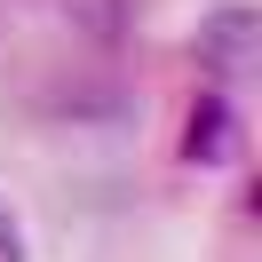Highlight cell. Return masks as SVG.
<instances>
[{
	"mask_svg": "<svg viewBox=\"0 0 262 262\" xmlns=\"http://www.w3.org/2000/svg\"><path fill=\"white\" fill-rule=\"evenodd\" d=\"M254 48H262V16L246 8V0H230V8H214V16H207V24L191 32V56H199L207 72H223V80L254 64Z\"/></svg>",
	"mask_w": 262,
	"mask_h": 262,
	"instance_id": "obj_1",
	"label": "cell"
},
{
	"mask_svg": "<svg viewBox=\"0 0 262 262\" xmlns=\"http://www.w3.org/2000/svg\"><path fill=\"white\" fill-rule=\"evenodd\" d=\"M238 151H246L238 112H230L223 96H199V103H191V119H183V159H191V167H230Z\"/></svg>",
	"mask_w": 262,
	"mask_h": 262,
	"instance_id": "obj_2",
	"label": "cell"
},
{
	"mask_svg": "<svg viewBox=\"0 0 262 262\" xmlns=\"http://www.w3.org/2000/svg\"><path fill=\"white\" fill-rule=\"evenodd\" d=\"M0 262H24V230H16V214H0Z\"/></svg>",
	"mask_w": 262,
	"mask_h": 262,
	"instance_id": "obj_3",
	"label": "cell"
}]
</instances>
